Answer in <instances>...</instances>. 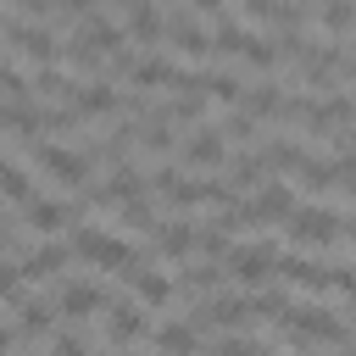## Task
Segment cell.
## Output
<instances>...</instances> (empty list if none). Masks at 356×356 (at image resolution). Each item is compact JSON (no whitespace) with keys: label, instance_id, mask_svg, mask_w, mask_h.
<instances>
[{"label":"cell","instance_id":"cell-1","mask_svg":"<svg viewBox=\"0 0 356 356\" xmlns=\"http://www.w3.org/2000/svg\"><path fill=\"white\" fill-rule=\"evenodd\" d=\"M278 328L289 334V345H350L345 317H334L317 300H289V312L278 317Z\"/></svg>","mask_w":356,"mask_h":356},{"label":"cell","instance_id":"cell-2","mask_svg":"<svg viewBox=\"0 0 356 356\" xmlns=\"http://www.w3.org/2000/svg\"><path fill=\"white\" fill-rule=\"evenodd\" d=\"M67 250H72V256H83L89 267L117 273V278H122V267L134 261V245H128V239H117L106 222H72V228H67Z\"/></svg>","mask_w":356,"mask_h":356},{"label":"cell","instance_id":"cell-3","mask_svg":"<svg viewBox=\"0 0 356 356\" xmlns=\"http://www.w3.org/2000/svg\"><path fill=\"white\" fill-rule=\"evenodd\" d=\"M28 156H33V167H39L44 178H56L61 189H89V178H95V161H89L83 150L61 145V139H33Z\"/></svg>","mask_w":356,"mask_h":356},{"label":"cell","instance_id":"cell-4","mask_svg":"<svg viewBox=\"0 0 356 356\" xmlns=\"http://www.w3.org/2000/svg\"><path fill=\"white\" fill-rule=\"evenodd\" d=\"M222 161H228V139H222V128L217 122H200L184 145H178V167L195 178V172H222Z\"/></svg>","mask_w":356,"mask_h":356},{"label":"cell","instance_id":"cell-5","mask_svg":"<svg viewBox=\"0 0 356 356\" xmlns=\"http://www.w3.org/2000/svg\"><path fill=\"white\" fill-rule=\"evenodd\" d=\"M339 217L345 211H334V206H295L289 211V222H284V234L295 239V245H317V250H328L334 239H339Z\"/></svg>","mask_w":356,"mask_h":356},{"label":"cell","instance_id":"cell-6","mask_svg":"<svg viewBox=\"0 0 356 356\" xmlns=\"http://www.w3.org/2000/svg\"><path fill=\"white\" fill-rule=\"evenodd\" d=\"M228 273H234V284H245V289H267V278L278 273V239H250V245H234Z\"/></svg>","mask_w":356,"mask_h":356},{"label":"cell","instance_id":"cell-7","mask_svg":"<svg viewBox=\"0 0 356 356\" xmlns=\"http://www.w3.org/2000/svg\"><path fill=\"white\" fill-rule=\"evenodd\" d=\"M100 328H106V339H111V345H122V350H128V345H139V339L150 334V312H145L134 295H111V306L100 312Z\"/></svg>","mask_w":356,"mask_h":356},{"label":"cell","instance_id":"cell-8","mask_svg":"<svg viewBox=\"0 0 356 356\" xmlns=\"http://www.w3.org/2000/svg\"><path fill=\"white\" fill-rule=\"evenodd\" d=\"M106 306H111V289H106L100 278H67V284H61V295H56V312H61V317H72V323L100 317Z\"/></svg>","mask_w":356,"mask_h":356},{"label":"cell","instance_id":"cell-9","mask_svg":"<svg viewBox=\"0 0 356 356\" xmlns=\"http://www.w3.org/2000/svg\"><path fill=\"white\" fill-rule=\"evenodd\" d=\"M72 117H117L122 111V89L111 78H78V89L67 95Z\"/></svg>","mask_w":356,"mask_h":356},{"label":"cell","instance_id":"cell-10","mask_svg":"<svg viewBox=\"0 0 356 356\" xmlns=\"http://www.w3.org/2000/svg\"><path fill=\"white\" fill-rule=\"evenodd\" d=\"M72 222H83L72 200H44V195H39V200L22 206V234H33V239H50V234H61V228H72Z\"/></svg>","mask_w":356,"mask_h":356},{"label":"cell","instance_id":"cell-11","mask_svg":"<svg viewBox=\"0 0 356 356\" xmlns=\"http://www.w3.org/2000/svg\"><path fill=\"white\" fill-rule=\"evenodd\" d=\"M150 250L145 256H161V261H184L189 250H195V217H161L150 234Z\"/></svg>","mask_w":356,"mask_h":356},{"label":"cell","instance_id":"cell-12","mask_svg":"<svg viewBox=\"0 0 356 356\" xmlns=\"http://www.w3.org/2000/svg\"><path fill=\"white\" fill-rule=\"evenodd\" d=\"M67 261H72V250H67L61 239H33V245L17 256V273H22V284H44V278H56Z\"/></svg>","mask_w":356,"mask_h":356},{"label":"cell","instance_id":"cell-13","mask_svg":"<svg viewBox=\"0 0 356 356\" xmlns=\"http://www.w3.org/2000/svg\"><path fill=\"white\" fill-rule=\"evenodd\" d=\"M150 350L156 356H200V334L189 328V317H161V323H150Z\"/></svg>","mask_w":356,"mask_h":356},{"label":"cell","instance_id":"cell-14","mask_svg":"<svg viewBox=\"0 0 356 356\" xmlns=\"http://www.w3.org/2000/svg\"><path fill=\"white\" fill-rule=\"evenodd\" d=\"M128 284H134V300H139L145 312H150V306H172V300H178L172 278H167L161 267H150V261H145L139 273H128Z\"/></svg>","mask_w":356,"mask_h":356},{"label":"cell","instance_id":"cell-15","mask_svg":"<svg viewBox=\"0 0 356 356\" xmlns=\"http://www.w3.org/2000/svg\"><path fill=\"white\" fill-rule=\"evenodd\" d=\"M222 273H228L222 261H189V267L172 278V289H178V295H195V300H206V295H217V289H222Z\"/></svg>","mask_w":356,"mask_h":356},{"label":"cell","instance_id":"cell-16","mask_svg":"<svg viewBox=\"0 0 356 356\" xmlns=\"http://www.w3.org/2000/svg\"><path fill=\"white\" fill-rule=\"evenodd\" d=\"M289 289H328V261H312V256H278V273Z\"/></svg>","mask_w":356,"mask_h":356},{"label":"cell","instance_id":"cell-17","mask_svg":"<svg viewBox=\"0 0 356 356\" xmlns=\"http://www.w3.org/2000/svg\"><path fill=\"white\" fill-rule=\"evenodd\" d=\"M56 328V300L50 295H22L17 300V334H50Z\"/></svg>","mask_w":356,"mask_h":356},{"label":"cell","instance_id":"cell-18","mask_svg":"<svg viewBox=\"0 0 356 356\" xmlns=\"http://www.w3.org/2000/svg\"><path fill=\"white\" fill-rule=\"evenodd\" d=\"M295 184L312 189V195H328V189H334V156H312V150H306V161L295 167Z\"/></svg>","mask_w":356,"mask_h":356},{"label":"cell","instance_id":"cell-19","mask_svg":"<svg viewBox=\"0 0 356 356\" xmlns=\"http://www.w3.org/2000/svg\"><path fill=\"white\" fill-rule=\"evenodd\" d=\"M22 295H28V284H22L17 261H0V300H6V306H17Z\"/></svg>","mask_w":356,"mask_h":356},{"label":"cell","instance_id":"cell-20","mask_svg":"<svg viewBox=\"0 0 356 356\" xmlns=\"http://www.w3.org/2000/svg\"><path fill=\"white\" fill-rule=\"evenodd\" d=\"M50 356H89V339H83L78 328H61L56 345H50Z\"/></svg>","mask_w":356,"mask_h":356},{"label":"cell","instance_id":"cell-21","mask_svg":"<svg viewBox=\"0 0 356 356\" xmlns=\"http://www.w3.org/2000/svg\"><path fill=\"white\" fill-rule=\"evenodd\" d=\"M11 350H17V323L0 317V356H11Z\"/></svg>","mask_w":356,"mask_h":356}]
</instances>
